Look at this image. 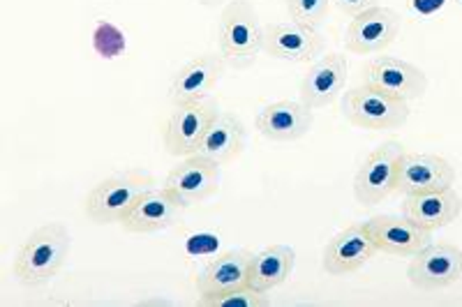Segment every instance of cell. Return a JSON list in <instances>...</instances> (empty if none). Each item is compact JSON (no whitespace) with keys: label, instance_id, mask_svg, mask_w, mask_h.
Wrapping results in <instances>:
<instances>
[{"label":"cell","instance_id":"obj_20","mask_svg":"<svg viewBox=\"0 0 462 307\" xmlns=\"http://www.w3.org/2000/svg\"><path fill=\"white\" fill-rule=\"evenodd\" d=\"M462 213V199L453 188L432 192L407 194L402 201V215L414 219L423 229L437 231L451 227Z\"/></svg>","mask_w":462,"mask_h":307},{"label":"cell","instance_id":"obj_1","mask_svg":"<svg viewBox=\"0 0 462 307\" xmlns=\"http://www.w3.org/2000/svg\"><path fill=\"white\" fill-rule=\"evenodd\" d=\"M69 245L72 240L63 224H44L32 231L16 252V280L26 286H42L51 282L65 265Z\"/></svg>","mask_w":462,"mask_h":307},{"label":"cell","instance_id":"obj_17","mask_svg":"<svg viewBox=\"0 0 462 307\" xmlns=\"http://www.w3.org/2000/svg\"><path fill=\"white\" fill-rule=\"evenodd\" d=\"M346 77H349V68L342 53H326L317 58L315 63H310L300 84V102L312 111L333 105L337 95L345 90Z\"/></svg>","mask_w":462,"mask_h":307},{"label":"cell","instance_id":"obj_5","mask_svg":"<svg viewBox=\"0 0 462 307\" xmlns=\"http://www.w3.org/2000/svg\"><path fill=\"white\" fill-rule=\"evenodd\" d=\"M400 141H383L358 167L354 178V197L361 206H377L398 190V173L404 157Z\"/></svg>","mask_w":462,"mask_h":307},{"label":"cell","instance_id":"obj_24","mask_svg":"<svg viewBox=\"0 0 462 307\" xmlns=\"http://www.w3.org/2000/svg\"><path fill=\"white\" fill-rule=\"evenodd\" d=\"M93 49L102 58H118L125 53L127 40L118 26L109 22H97L93 28Z\"/></svg>","mask_w":462,"mask_h":307},{"label":"cell","instance_id":"obj_14","mask_svg":"<svg viewBox=\"0 0 462 307\" xmlns=\"http://www.w3.org/2000/svg\"><path fill=\"white\" fill-rule=\"evenodd\" d=\"M183 210V203L169 190L152 188L134 201V206L123 215L118 224L127 234H155V231L171 229L180 219Z\"/></svg>","mask_w":462,"mask_h":307},{"label":"cell","instance_id":"obj_18","mask_svg":"<svg viewBox=\"0 0 462 307\" xmlns=\"http://www.w3.org/2000/svg\"><path fill=\"white\" fill-rule=\"evenodd\" d=\"M253 259L254 255L247 250H229L210 259L197 275L199 296H217V293L250 284Z\"/></svg>","mask_w":462,"mask_h":307},{"label":"cell","instance_id":"obj_8","mask_svg":"<svg viewBox=\"0 0 462 307\" xmlns=\"http://www.w3.org/2000/svg\"><path fill=\"white\" fill-rule=\"evenodd\" d=\"M216 102H192V105H173L171 116L164 127V148L169 155L189 157L197 155L208 130L210 120L216 118Z\"/></svg>","mask_w":462,"mask_h":307},{"label":"cell","instance_id":"obj_25","mask_svg":"<svg viewBox=\"0 0 462 307\" xmlns=\"http://www.w3.org/2000/svg\"><path fill=\"white\" fill-rule=\"evenodd\" d=\"M331 0H287L289 19L303 26L319 28L328 14Z\"/></svg>","mask_w":462,"mask_h":307},{"label":"cell","instance_id":"obj_7","mask_svg":"<svg viewBox=\"0 0 462 307\" xmlns=\"http://www.w3.org/2000/svg\"><path fill=\"white\" fill-rule=\"evenodd\" d=\"M324 47L326 42L319 28L296 22L268 23L263 28V51L275 60L310 65L324 56Z\"/></svg>","mask_w":462,"mask_h":307},{"label":"cell","instance_id":"obj_2","mask_svg":"<svg viewBox=\"0 0 462 307\" xmlns=\"http://www.w3.org/2000/svg\"><path fill=\"white\" fill-rule=\"evenodd\" d=\"M217 49L231 68H247L263 51V26L247 0L226 3L217 26Z\"/></svg>","mask_w":462,"mask_h":307},{"label":"cell","instance_id":"obj_4","mask_svg":"<svg viewBox=\"0 0 462 307\" xmlns=\"http://www.w3.org/2000/svg\"><path fill=\"white\" fill-rule=\"evenodd\" d=\"M342 114L352 126L363 130H395L410 118L411 109L407 99L383 93L374 86H356L342 98Z\"/></svg>","mask_w":462,"mask_h":307},{"label":"cell","instance_id":"obj_12","mask_svg":"<svg viewBox=\"0 0 462 307\" xmlns=\"http://www.w3.org/2000/svg\"><path fill=\"white\" fill-rule=\"evenodd\" d=\"M365 229L370 231L379 252L400 259H411L432 240V231L423 229L407 215H377L365 222Z\"/></svg>","mask_w":462,"mask_h":307},{"label":"cell","instance_id":"obj_19","mask_svg":"<svg viewBox=\"0 0 462 307\" xmlns=\"http://www.w3.org/2000/svg\"><path fill=\"white\" fill-rule=\"evenodd\" d=\"M259 135L271 141H299L308 135L312 126V109L303 102L280 99L266 105L254 118Z\"/></svg>","mask_w":462,"mask_h":307},{"label":"cell","instance_id":"obj_15","mask_svg":"<svg viewBox=\"0 0 462 307\" xmlns=\"http://www.w3.org/2000/svg\"><path fill=\"white\" fill-rule=\"evenodd\" d=\"M225 58L216 56V53H201V56L189 58L169 86V98L173 105H192V102L208 99L225 74Z\"/></svg>","mask_w":462,"mask_h":307},{"label":"cell","instance_id":"obj_16","mask_svg":"<svg viewBox=\"0 0 462 307\" xmlns=\"http://www.w3.org/2000/svg\"><path fill=\"white\" fill-rule=\"evenodd\" d=\"M453 182H456V169L448 160L430 153H404L395 192L407 197V194L453 188Z\"/></svg>","mask_w":462,"mask_h":307},{"label":"cell","instance_id":"obj_13","mask_svg":"<svg viewBox=\"0 0 462 307\" xmlns=\"http://www.w3.org/2000/svg\"><path fill=\"white\" fill-rule=\"evenodd\" d=\"M377 255V245H374L370 231L365 229V222L352 224V227H346V229H342L340 234L328 240L321 265H324V271L328 275L340 277L356 273L358 268L370 264Z\"/></svg>","mask_w":462,"mask_h":307},{"label":"cell","instance_id":"obj_10","mask_svg":"<svg viewBox=\"0 0 462 307\" xmlns=\"http://www.w3.org/2000/svg\"><path fill=\"white\" fill-rule=\"evenodd\" d=\"M402 16L391 7H373L363 14L352 16V22L345 31V47L346 51L368 56V53H379L389 49L395 42L400 33Z\"/></svg>","mask_w":462,"mask_h":307},{"label":"cell","instance_id":"obj_26","mask_svg":"<svg viewBox=\"0 0 462 307\" xmlns=\"http://www.w3.org/2000/svg\"><path fill=\"white\" fill-rule=\"evenodd\" d=\"M331 3L346 16H358L379 5V0H331Z\"/></svg>","mask_w":462,"mask_h":307},{"label":"cell","instance_id":"obj_6","mask_svg":"<svg viewBox=\"0 0 462 307\" xmlns=\"http://www.w3.org/2000/svg\"><path fill=\"white\" fill-rule=\"evenodd\" d=\"M410 282L423 292H437L462 280V250L448 243H428L407 268Z\"/></svg>","mask_w":462,"mask_h":307},{"label":"cell","instance_id":"obj_21","mask_svg":"<svg viewBox=\"0 0 462 307\" xmlns=\"http://www.w3.org/2000/svg\"><path fill=\"white\" fill-rule=\"evenodd\" d=\"M243 151H245V127H243V123L234 114L217 111L216 118L210 120L204 139H201L197 155L216 162L217 167H225L236 157H241Z\"/></svg>","mask_w":462,"mask_h":307},{"label":"cell","instance_id":"obj_22","mask_svg":"<svg viewBox=\"0 0 462 307\" xmlns=\"http://www.w3.org/2000/svg\"><path fill=\"white\" fill-rule=\"evenodd\" d=\"M296 265V252L289 245H268L266 250L257 252L250 271V284L259 292L278 289L289 280Z\"/></svg>","mask_w":462,"mask_h":307},{"label":"cell","instance_id":"obj_27","mask_svg":"<svg viewBox=\"0 0 462 307\" xmlns=\"http://www.w3.org/2000/svg\"><path fill=\"white\" fill-rule=\"evenodd\" d=\"M197 3H201V5H206V7H220V5H225L226 0H197Z\"/></svg>","mask_w":462,"mask_h":307},{"label":"cell","instance_id":"obj_9","mask_svg":"<svg viewBox=\"0 0 462 307\" xmlns=\"http://www.w3.org/2000/svg\"><path fill=\"white\" fill-rule=\"evenodd\" d=\"M363 84L374 86L383 93L414 102L428 90V77L414 63L398 56H377L363 68Z\"/></svg>","mask_w":462,"mask_h":307},{"label":"cell","instance_id":"obj_11","mask_svg":"<svg viewBox=\"0 0 462 307\" xmlns=\"http://www.w3.org/2000/svg\"><path fill=\"white\" fill-rule=\"evenodd\" d=\"M164 190L183 203L185 209H192L197 203L206 201L220 188V167L216 162L201 155L183 157L164 178Z\"/></svg>","mask_w":462,"mask_h":307},{"label":"cell","instance_id":"obj_23","mask_svg":"<svg viewBox=\"0 0 462 307\" xmlns=\"http://www.w3.org/2000/svg\"><path fill=\"white\" fill-rule=\"evenodd\" d=\"M201 307H268L266 292H259L253 284L238 286V289H231V292L217 293V296H201L199 298Z\"/></svg>","mask_w":462,"mask_h":307},{"label":"cell","instance_id":"obj_3","mask_svg":"<svg viewBox=\"0 0 462 307\" xmlns=\"http://www.w3.org/2000/svg\"><path fill=\"white\" fill-rule=\"evenodd\" d=\"M155 188V178L143 172H125L100 181L86 197V218L93 224L121 222L142 194Z\"/></svg>","mask_w":462,"mask_h":307}]
</instances>
